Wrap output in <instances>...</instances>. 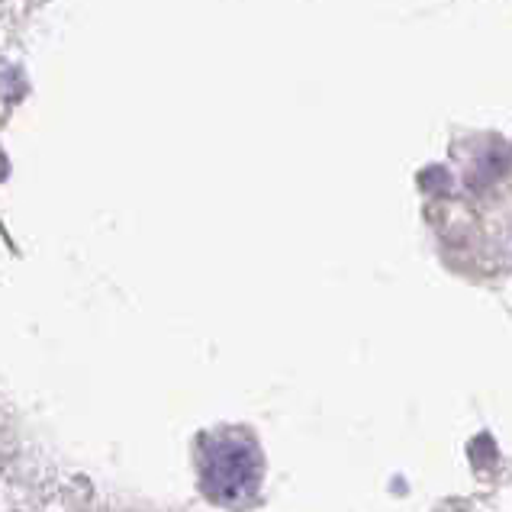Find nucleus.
I'll list each match as a JSON object with an SVG mask.
<instances>
[{"instance_id": "1", "label": "nucleus", "mask_w": 512, "mask_h": 512, "mask_svg": "<svg viewBox=\"0 0 512 512\" xmlns=\"http://www.w3.org/2000/svg\"><path fill=\"white\" fill-rule=\"evenodd\" d=\"M261 451L239 432H213L200 438V487L219 506L248 503L261 487Z\"/></svg>"}]
</instances>
